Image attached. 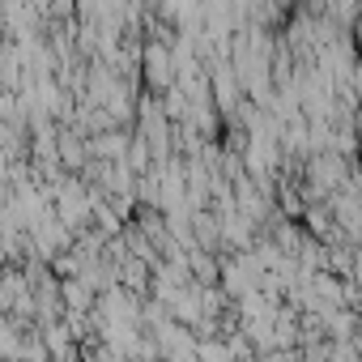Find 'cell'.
<instances>
[{
  "label": "cell",
  "instance_id": "1",
  "mask_svg": "<svg viewBox=\"0 0 362 362\" xmlns=\"http://www.w3.org/2000/svg\"><path fill=\"white\" fill-rule=\"evenodd\" d=\"M145 77H149V86L170 90L175 64H170V47H166V43H149V47H145Z\"/></svg>",
  "mask_w": 362,
  "mask_h": 362
}]
</instances>
